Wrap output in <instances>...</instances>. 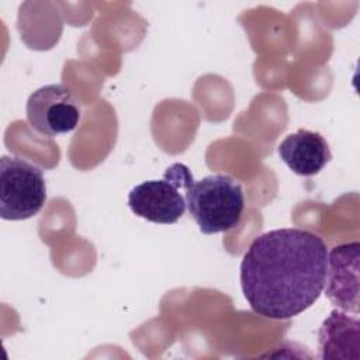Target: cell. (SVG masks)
Wrapping results in <instances>:
<instances>
[{
    "label": "cell",
    "mask_w": 360,
    "mask_h": 360,
    "mask_svg": "<svg viewBox=\"0 0 360 360\" xmlns=\"http://www.w3.org/2000/svg\"><path fill=\"white\" fill-rule=\"evenodd\" d=\"M25 112L30 125L49 138L72 132L82 120L80 101L65 84H46L31 93Z\"/></svg>",
    "instance_id": "5"
},
{
    "label": "cell",
    "mask_w": 360,
    "mask_h": 360,
    "mask_svg": "<svg viewBox=\"0 0 360 360\" xmlns=\"http://www.w3.org/2000/svg\"><path fill=\"white\" fill-rule=\"evenodd\" d=\"M46 201L42 170L18 158L0 159V217L21 221L38 214Z\"/></svg>",
    "instance_id": "3"
},
{
    "label": "cell",
    "mask_w": 360,
    "mask_h": 360,
    "mask_svg": "<svg viewBox=\"0 0 360 360\" xmlns=\"http://www.w3.org/2000/svg\"><path fill=\"white\" fill-rule=\"evenodd\" d=\"M328 246L316 233L280 228L253 239L240 263V287L250 308L270 319L300 315L321 297Z\"/></svg>",
    "instance_id": "1"
},
{
    "label": "cell",
    "mask_w": 360,
    "mask_h": 360,
    "mask_svg": "<svg viewBox=\"0 0 360 360\" xmlns=\"http://www.w3.org/2000/svg\"><path fill=\"white\" fill-rule=\"evenodd\" d=\"M359 242L343 243L328 255L325 294L333 305L359 314Z\"/></svg>",
    "instance_id": "6"
},
{
    "label": "cell",
    "mask_w": 360,
    "mask_h": 360,
    "mask_svg": "<svg viewBox=\"0 0 360 360\" xmlns=\"http://www.w3.org/2000/svg\"><path fill=\"white\" fill-rule=\"evenodd\" d=\"M184 197L190 215L205 235L226 232L240 222L243 188L228 174H211L198 181L193 179Z\"/></svg>",
    "instance_id": "2"
},
{
    "label": "cell",
    "mask_w": 360,
    "mask_h": 360,
    "mask_svg": "<svg viewBox=\"0 0 360 360\" xmlns=\"http://www.w3.org/2000/svg\"><path fill=\"white\" fill-rule=\"evenodd\" d=\"M278 155L291 172L305 177L318 174L332 159L326 139L302 128L280 142Z\"/></svg>",
    "instance_id": "7"
},
{
    "label": "cell",
    "mask_w": 360,
    "mask_h": 360,
    "mask_svg": "<svg viewBox=\"0 0 360 360\" xmlns=\"http://www.w3.org/2000/svg\"><path fill=\"white\" fill-rule=\"evenodd\" d=\"M360 322L342 311H332L319 329V352L322 359L354 357L350 349L359 356ZM356 359V357H354Z\"/></svg>",
    "instance_id": "8"
},
{
    "label": "cell",
    "mask_w": 360,
    "mask_h": 360,
    "mask_svg": "<svg viewBox=\"0 0 360 360\" xmlns=\"http://www.w3.org/2000/svg\"><path fill=\"white\" fill-rule=\"evenodd\" d=\"M193 174L183 163H173L160 180H149L135 186L128 194L131 211L155 224H174L186 211V197L180 188H187Z\"/></svg>",
    "instance_id": "4"
}]
</instances>
